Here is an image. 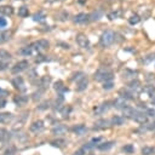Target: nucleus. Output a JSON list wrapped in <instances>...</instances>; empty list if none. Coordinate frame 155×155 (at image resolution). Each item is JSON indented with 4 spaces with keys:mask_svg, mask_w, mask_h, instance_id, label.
I'll return each instance as SVG.
<instances>
[{
    "mask_svg": "<svg viewBox=\"0 0 155 155\" xmlns=\"http://www.w3.org/2000/svg\"><path fill=\"white\" fill-rule=\"evenodd\" d=\"M113 145H114V142H104V143H101V144L97 145V149H100L102 151L109 150L110 148H113Z\"/></svg>",
    "mask_w": 155,
    "mask_h": 155,
    "instance_id": "24",
    "label": "nucleus"
},
{
    "mask_svg": "<svg viewBox=\"0 0 155 155\" xmlns=\"http://www.w3.org/2000/svg\"><path fill=\"white\" fill-rule=\"evenodd\" d=\"M15 151V148H13V147H10V149L9 148H7L5 151H4V154L3 155H12V153Z\"/></svg>",
    "mask_w": 155,
    "mask_h": 155,
    "instance_id": "42",
    "label": "nucleus"
},
{
    "mask_svg": "<svg viewBox=\"0 0 155 155\" xmlns=\"http://www.w3.org/2000/svg\"><path fill=\"white\" fill-rule=\"evenodd\" d=\"M30 46L33 47L34 51L41 52V51L46 50V48H48V46H50V43H48L47 40H45V39H40V40H38V41H34Z\"/></svg>",
    "mask_w": 155,
    "mask_h": 155,
    "instance_id": "3",
    "label": "nucleus"
},
{
    "mask_svg": "<svg viewBox=\"0 0 155 155\" xmlns=\"http://www.w3.org/2000/svg\"><path fill=\"white\" fill-rule=\"evenodd\" d=\"M130 91L131 92H138V91H141V88H142V86H141V83L138 80H133V81H131V83L128 84V87H127Z\"/></svg>",
    "mask_w": 155,
    "mask_h": 155,
    "instance_id": "13",
    "label": "nucleus"
},
{
    "mask_svg": "<svg viewBox=\"0 0 155 155\" xmlns=\"http://www.w3.org/2000/svg\"><path fill=\"white\" fill-rule=\"evenodd\" d=\"M66 131H67V128L64 127L63 125H57V126H55L53 130H52V132H53L55 135H63Z\"/></svg>",
    "mask_w": 155,
    "mask_h": 155,
    "instance_id": "28",
    "label": "nucleus"
},
{
    "mask_svg": "<svg viewBox=\"0 0 155 155\" xmlns=\"http://www.w3.org/2000/svg\"><path fill=\"white\" fill-rule=\"evenodd\" d=\"M12 114L11 113H0V124H6L12 120Z\"/></svg>",
    "mask_w": 155,
    "mask_h": 155,
    "instance_id": "20",
    "label": "nucleus"
},
{
    "mask_svg": "<svg viewBox=\"0 0 155 155\" xmlns=\"http://www.w3.org/2000/svg\"><path fill=\"white\" fill-rule=\"evenodd\" d=\"M110 102H104L100 105H97V107L93 109V113H95V115H102V114H104L105 112H108L110 109Z\"/></svg>",
    "mask_w": 155,
    "mask_h": 155,
    "instance_id": "6",
    "label": "nucleus"
},
{
    "mask_svg": "<svg viewBox=\"0 0 155 155\" xmlns=\"http://www.w3.org/2000/svg\"><path fill=\"white\" fill-rule=\"evenodd\" d=\"M75 39H76V44H78L79 47H81V48H87V50H88L90 46H91L88 38H87L85 34H83V33L78 34V35L75 36Z\"/></svg>",
    "mask_w": 155,
    "mask_h": 155,
    "instance_id": "4",
    "label": "nucleus"
},
{
    "mask_svg": "<svg viewBox=\"0 0 155 155\" xmlns=\"http://www.w3.org/2000/svg\"><path fill=\"white\" fill-rule=\"evenodd\" d=\"M119 95H120V97H122V98H125V100H133V92H131L128 88L120 90Z\"/></svg>",
    "mask_w": 155,
    "mask_h": 155,
    "instance_id": "17",
    "label": "nucleus"
},
{
    "mask_svg": "<svg viewBox=\"0 0 155 155\" xmlns=\"http://www.w3.org/2000/svg\"><path fill=\"white\" fill-rule=\"evenodd\" d=\"M28 67H29L28 61H21L18 63H16L15 66L11 68V73L12 74H20V73H22L23 70H26Z\"/></svg>",
    "mask_w": 155,
    "mask_h": 155,
    "instance_id": "5",
    "label": "nucleus"
},
{
    "mask_svg": "<svg viewBox=\"0 0 155 155\" xmlns=\"http://www.w3.org/2000/svg\"><path fill=\"white\" fill-rule=\"evenodd\" d=\"M7 26V21L4 17H0V28H5Z\"/></svg>",
    "mask_w": 155,
    "mask_h": 155,
    "instance_id": "41",
    "label": "nucleus"
},
{
    "mask_svg": "<svg viewBox=\"0 0 155 155\" xmlns=\"http://www.w3.org/2000/svg\"><path fill=\"white\" fill-rule=\"evenodd\" d=\"M50 83H51L50 76H44L40 79V87H41V90H46L48 87V85H50Z\"/></svg>",
    "mask_w": 155,
    "mask_h": 155,
    "instance_id": "23",
    "label": "nucleus"
},
{
    "mask_svg": "<svg viewBox=\"0 0 155 155\" xmlns=\"http://www.w3.org/2000/svg\"><path fill=\"white\" fill-rule=\"evenodd\" d=\"M78 3H79L80 5H84V4L86 3V0H78Z\"/></svg>",
    "mask_w": 155,
    "mask_h": 155,
    "instance_id": "46",
    "label": "nucleus"
},
{
    "mask_svg": "<svg viewBox=\"0 0 155 155\" xmlns=\"http://www.w3.org/2000/svg\"><path fill=\"white\" fill-rule=\"evenodd\" d=\"M90 21H91V20H90V15L88 13H84V12L78 13L74 17V22L76 24H85V23H87Z\"/></svg>",
    "mask_w": 155,
    "mask_h": 155,
    "instance_id": "8",
    "label": "nucleus"
},
{
    "mask_svg": "<svg viewBox=\"0 0 155 155\" xmlns=\"http://www.w3.org/2000/svg\"><path fill=\"white\" fill-rule=\"evenodd\" d=\"M55 90H56V91L57 92H66V91H68V88H66V87H64V85H63V83H62V81H57V83L55 84ZM63 96V95H62Z\"/></svg>",
    "mask_w": 155,
    "mask_h": 155,
    "instance_id": "29",
    "label": "nucleus"
},
{
    "mask_svg": "<svg viewBox=\"0 0 155 155\" xmlns=\"http://www.w3.org/2000/svg\"><path fill=\"white\" fill-rule=\"evenodd\" d=\"M87 85H88V80H87L86 76H84L83 79H80L78 83H76V91H78V92L84 91V90H86Z\"/></svg>",
    "mask_w": 155,
    "mask_h": 155,
    "instance_id": "12",
    "label": "nucleus"
},
{
    "mask_svg": "<svg viewBox=\"0 0 155 155\" xmlns=\"http://www.w3.org/2000/svg\"><path fill=\"white\" fill-rule=\"evenodd\" d=\"M11 35H12V33L10 30H5V32H3V33H0V45L9 41V40L11 39Z\"/></svg>",
    "mask_w": 155,
    "mask_h": 155,
    "instance_id": "16",
    "label": "nucleus"
},
{
    "mask_svg": "<svg viewBox=\"0 0 155 155\" xmlns=\"http://www.w3.org/2000/svg\"><path fill=\"white\" fill-rule=\"evenodd\" d=\"M33 52H34V50H33V47H32L30 45L26 46V47H22L21 50H20V53L23 55V56H30Z\"/></svg>",
    "mask_w": 155,
    "mask_h": 155,
    "instance_id": "27",
    "label": "nucleus"
},
{
    "mask_svg": "<svg viewBox=\"0 0 155 155\" xmlns=\"http://www.w3.org/2000/svg\"><path fill=\"white\" fill-rule=\"evenodd\" d=\"M45 18H46V15H45L44 11H39V12L33 15V21L34 22H43Z\"/></svg>",
    "mask_w": 155,
    "mask_h": 155,
    "instance_id": "25",
    "label": "nucleus"
},
{
    "mask_svg": "<svg viewBox=\"0 0 155 155\" xmlns=\"http://www.w3.org/2000/svg\"><path fill=\"white\" fill-rule=\"evenodd\" d=\"M153 60H155V55H149V56H147L142 62H143V63H149V62L153 61Z\"/></svg>",
    "mask_w": 155,
    "mask_h": 155,
    "instance_id": "40",
    "label": "nucleus"
},
{
    "mask_svg": "<svg viewBox=\"0 0 155 155\" xmlns=\"http://www.w3.org/2000/svg\"><path fill=\"white\" fill-rule=\"evenodd\" d=\"M145 114H147V116H154L155 115V110L153 108H147L145 109Z\"/></svg>",
    "mask_w": 155,
    "mask_h": 155,
    "instance_id": "39",
    "label": "nucleus"
},
{
    "mask_svg": "<svg viewBox=\"0 0 155 155\" xmlns=\"http://www.w3.org/2000/svg\"><path fill=\"white\" fill-rule=\"evenodd\" d=\"M10 140H11V133L6 128H0V142L7 143Z\"/></svg>",
    "mask_w": 155,
    "mask_h": 155,
    "instance_id": "11",
    "label": "nucleus"
},
{
    "mask_svg": "<svg viewBox=\"0 0 155 155\" xmlns=\"http://www.w3.org/2000/svg\"><path fill=\"white\" fill-rule=\"evenodd\" d=\"M114 107L118 108V109H125L127 107L126 100L122 98V97H119V98H116L115 101H114Z\"/></svg>",
    "mask_w": 155,
    "mask_h": 155,
    "instance_id": "15",
    "label": "nucleus"
},
{
    "mask_svg": "<svg viewBox=\"0 0 155 155\" xmlns=\"http://www.w3.org/2000/svg\"><path fill=\"white\" fill-rule=\"evenodd\" d=\"M122 150H124L125 153H127V154H132L135 151V148H133L132 144H126L124 148H122Z\"/></svg>",
    "mask_w": 155,
    "mask_h": 155,
    "instance_id": "35",
    "label": "nucleus"
},
{
    "mask_svg": "<svg viewBox=\"0 0 155 155\" xmlns=\"http://www.w3.org/2000/svg\"><path fill=\"white\" fill-rule=\"evenodd\" d=\"M28 15H29V10H28L27 6H21L18 9V16L20 17H22V18L28 17Z\"/></svg>",
    "mask_w": 155,
    "mask_h": 155,
    "instance_id": "30",
    "label": "nucleus"
},
{
    "mask_svg": "<svg viewBox=\"0 0 155 155\" xmlns=\"http://www.w3.org/2000/svg\"><path fill=\"white\" fill-rule=\"evenodd\" d=\"M13 102L18 105V107H23V105H26L27 102H28V97L27 96H18V97H15Z\"/></svg>",
    "mask_w": 155,
    "mask_h": 155,
    "instance_id": "18",
    "label": "nucleus"
},
{
    "mask_svg": "<svg viewBox=\"0 0 155 155\" xmlns=\"http://www.w3.org/2000/svg\"><path fill=\"white\" fill-rule=\"evenodd\" d=\"M45 56H39V58H36V63H40V62H44L46 61V58H44Z\"/></svg>",
    "mask_w": 155,
    "mask_h": 155,
    "instance_id": "45",
    "label": "nucleus"
},
{
    "mask_svg": "<svg viewBox=\"0 0 155 155\" xmlns=\"http://www.w3.org/2000/svg\"><path fill=\"white\" fill-rule=\"evenodd\" d=\"M51 144L53 147H58V148H60V147H63L64 144H66V141H64V140H56V141H52Z\"/></svg>",
    "mask_w": 155,
    "mask_h": 155,
    "instance_id": "36",
    "label": "nucleus"
},
{
    "mask_svg": "<svg viewBox=\"0 0 155 155\" xmlns=\"http://www.w3.org/2000/svg\"><path fill=\"white\" fill-rule=\"evenodd\" d=\"M6 105V100L5 98H0V108H4Z\"/></svg>",
    "mask_w": 155,
    "mask_h": 155,
    "instance_id": "44",
    "label": "nucleus"
},
{
    "mask_svg": "<svg viewBox=\"0 0 155 155\" xmlns=\"http://www.w3.org/2000/svg\"><path fill=\"white\" fill-rule=\"evenodd\" d=\"M110 122H112V125L121 126V125L125 122V118H124V116H120V115H115V116H113V118H112Z\"/></svg>",
    "mask_w": 155,
    "mask_h": 155,
    "instance_id": "21",
    "label": "nucleus"
},
{
    "mask_svg": "<svg viewBox=\"0 0 155 155\" xmlns=\"http://www.w3.org/2000/svg\"><path fill=\"white\" fill-rule=\"evenodd\" d=\"M0 13L5 16H11L13 13V9L11 6H0Z\"/></svg>",
    "mask_w": 155,
    "mask_h": 155,
    "instance_id": "26",
    "label": "nucleus"
},
{
    "mask_svg": "<svg viewBox=\"0 0 155 155\" xmlns=\"http://www.w3.org/2000/svg\"><path fill=\"white\" fill-rule=\"evenodd\" d=\"M114 41H115V33L113 30H105L101 35L100 45L102 47H109L114 44Z\"/></svg>",
    "mask_w": 155,
    "mask_h": 155,
    "instance_id": "2",
    "label": "nucleus"
},
{
    "mask_svg": "<svg viewBox=\"0 0 155 155\" xmlns=\"http://www.w3.org/2000/svg\"><path fill=\"white\" fill-rule=\"evenodd\" d=\"M72 130H73V132L76 133L78 136H83V135H85L87 132V127L85 125H76V126L73 127Z\"/></svg>",
    "mask_w": 155,
    "mask_h": 155,
    "instance_id": "14",
    "label": "nucleus"
},
{
    "mask_svg": "<svg viewBox=\"0 0 155 155\" xmlns=\"http://www.w3.org/2000/svg\"><path fill=\"white\" fill-rule=\"evenodd\" d=\"M30 132H33V133H39L40 131H43V128H44V122L41 120H38V121H34L33 124L30 125Z\"/></svg>",
    "mask_w": 155,
    "mask_h": 155,
    "instance_id": "9",
    "label": "nucleus"
},
{
    "mask_svg": "<svg viewBox=\"0 0 155 155\" xmlns=\"http://www.w3.org/2000/svg\"><path fill=\"white\" fill-rule=\"evenodd\" d=\"M11 61V55L6 50H0V64H9Z\"/></svg>",
    "mask_w": 155,
    "mask_h": 155,
    "instance_id": "10",
    "label": "nucleus"
},
{
    "mask_svg": "<svg viewBox=\"0 0 155 155\" xmlns=\"http://www.w3.org/2000/svg\"><path fill=\"white\" fill-rule=\"evenodd\" d=\"M102 16H103V11L102 10H96L92 13H90V20H91V21H98V20L102 18Z\"/></svg>",
    "mask_w": 155,
    "mask_h": 155,
    "instance_id": "22",
    "label": "nucleus"
},
{
    "mask_svg": "<svg viewBox=\"0 0 155 155\" xmlns=\"http://www.w3.org/2000/svg\"><path fill=\"white\" fill-rule=\"evenodd\" d=\"M109 124H110V121L109 120H104V119H102V120H98L95 124V130H101V128H105V127H108L109 126Z\"/></svg>",
    "mask_w": 155,
    "mask_h": 155,
    "instance_id": "19",
    "label": "nucleus"
},
{
    "mask_svg": "<svg viewBox=\"0 0 155 155\" xmlns=\"http://www.w3.org/2000/svg\"><path fill=\"white\" fill-rule=\"evenodd\" d=\"M74 155H85V149H84V148H81V149L76 150V151L74 153Z\"/></svg>",
    "mask_w": 155,
    "mask_h": 155,
    "instance_id": "43",
    "label": "nucleus"
},
{
    "mask_svg": "<svg viewBox=\"0 0 155 155\" xmlns=\"http://www.w3.org/2000/svg\"><path fill=\"white\" fill-rule=\"evenodd\" d=\"M155 153V148L153 147H144L142 149V155H151Z\"/></svg>",
    "mask_w": 155,
    "mask_h": 155,
    "instance_id": "32",
    "label": "nucleus"
},
{
    "mask_svg": "<svg viewBox=\"0 0 155 155\" xmlns=\"http://www.w3.org/2000/svg\"><path fill=\"white\" fill-rule=\"evenodd\" d=\"M113 86H114V83H113V81H107V83L103 84V88H104V90H112Z\"/></svg>",
    "mask_w": 155,
    "mask_h": 155,
    "instance_id": "38",
    "label": "nucleus"
},
{
    "mask_svg": "<svg viewBox=\"0 0 155 155\" xmlns=\"http://www.w3.org/2000/svg\"><path fill=\"white\" fill-rule=\"evenodd\" d=\"M12 85L15 86V88H17L18 91H26V84H24V80L21 76H16L12 79Z\"/></svg>",
    "mask_w": 155,
    "mask_h": 155,
    "instance_id": "7",
    "label": "nucleus"
},
{
    "mask_svg": "<svg viewBox=\"0 0 155 155\" xmlns=\"http://www.w3.org/2000/svg\"><path fill=\"white\" fill-rule=\"evenodd\" d=\"M70 110H72V108L70 107H63L61 110H60V113H61V115H62V118H68V115H69V113H70Z\"/></svg>",
    "mask_w": 155,
    "mask_h": 155,
    "instance_id": "33",
    "label": "nucleus"
},
{
    "mask_svg": "<svg viewBox=\"0 0 155 155\" xmlns=\"http://www.w3.org/2000/svg\"><path fill=\"white\" fill-rule=\"evenodd\" d=\"M114 79V74L113 72L107 69V68H101L95 73V80L100 81V83H107V81H113Z\"/></svg>",
    "mask_w": 155,
    "mask_h": 155,
    "instance_id": "1",
    "label": "nucleus"
},
{
    "mask_svg": "<svg viewBox=\"0 0 155 155\" xmlns=\"http://www.w3.org/2000/svg\"><path fill=\"white\" fill-rule=\"evenodd\" d=\"M141 22V17L138 15H132L131 17H130V20H128V23L131 24V26H135V24H138Z\"/></svg>",
    "mask_w": 155,
    "mask_h": 155,
    "instance_id": "31",
    "label": "nucleus"
},
{
    "mask_svg": "<svg viewBox=\"0 0 155 155\" xmlns=\"http://www.w3.org/2000/svg\"><path fill=\"white\" fill-rule=\"evenodd\" d=\"M121 15V11L120 10H116V11H113L110 13H108V18L109 20H115V18H119Z\"/></svg>",
    "mask_w": 155,
    "mask_h": 155,
    "instance_id": "34",
    "label": "nucleus"
},
{
    "mask_svg": "<svg viewBox=\"0 0 155 155\" xmlns=\"http://www.w3.org/2000/svg\"><path fill=\"white\" fill-rule=\"evenodd\" d=\"M85 76V74H84V73H81V72H79V73H76V74L74 75V78H73L72 80L73 81H76V83H78V81L80 80V79H83Z\"/></svg>",
    "mask_w": 155,
    "mask_h": 155,
    "instance_id": "37",
    "label": "nucleus"
}]
</instances>
